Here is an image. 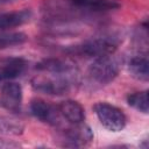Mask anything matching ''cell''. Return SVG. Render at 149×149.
I'll return each instance as SVG.
<instances>
[{
    "label": "cell",
    "mask_w": 149,
    "mask_h": 149,
    "mask_svg": "<svg viewBox=\"0 0 149 149\" xmlns=\"http://www.w3.org/2000/svg\"><path fill=\"white\" fill-rule=\"evenodd\" d=\"M30 112L36 119L43 122H47L49 125L58 123L59 111L48 101H44L42 99H33L30 102Z\"/></svg>",
    "instance_id": "obj_7"
},
{
    "label": "cell",
    "mask_w": 149,
    "mask_h": 149,
    "mask_svg": "<svg viewBox=\"0 0 149 149\" xmlns=\"http://www.w3.org/2000/svg\"><path fill=\"white\" fill-rule=\"evenodd\" d=\"M74 6H77V7H80V8H83V6L85 5V2L87 1V0H70Z\"/></svg>",
    "instance_id": "obj_18"
},
{
    "label": "cell",
    "mask_w": 149,
    "mask_h": 149,
    "mask_svg": "<svg viewBox=\"0 0 149 149\" xmlns=\"http://www.w3.org/2000/svg\"><path fill=\"white\" fill-rule=\"evenodd\" d=\"M36 69L42 72L69 73L79 71L77 64L69 58H47L36 65Z\"/></svg>",
    "instance_id": "obj_8"
},
{
    "label": "cell",
    "mask_w": 149,
    "mask_h": 149,
    "mask_svg": "<svg viewBox=\"0 0 149 149\" xmlns=\"http://www.w3.org/2000/svg\"><path fill=\"white\" fill-rule=\"evenodd\" d=\"M59 114L71 125L81 123L85 120V111L83 106L74 100H65L58 105Z\"/></svg>",
    "instance_id": "obj_9"
},
{
    "label": "cell",
    "mask_w": 149,
    "mask_h": 149,
    "mask_svg": "<svg viewBox=\"0 0 149 149\" xmlns=\"http://www.w3.org/2000/svg\"><path fill=\"white\" fill-rule=\"evenodd\" d=\"M31 17V10L29 9H20L13 12L0 13V29H8L22 26L28 22Z\"/></svg>",
    "instance_id": "obj_11"
},
{
    "label": "cell",
    "mask_w": 149,
    "mask_h": 149,
    "mask_svg": "<svg viewBox=\"0 0 149 149\" xmlns=\"http://www.w3.org/2000/svg\"><path fill=\"white\" fill-rule=\"evenodd\" d=\"M93 109L98 120L106 129L111 132H120L125 128L127 121L126 115L116 106L100 101L93 106Z\"/></svg>",
    "instance_id": "obj_4"
},
{
    "label": "cell",
    "mask_w": 149,
    "mask_h": 149,
    "mask_svg": "<svg viewBox=\"0 0 149 149\" xmlns=\"http://www.w3.org/2000/svg\"><path fill=\"white\" fill-rule=\"evenodd\" d=\"M23 125L13 119V118H8V116H3L0 115V134L3 135H21L23 133Z\"/></svg>",
    "instance_id": "obj_13"
},
{
    "label": "cell",
    "mask_w": 149,
    "mask_h": 149,
    "mask_svg": "<svg viewBox=\"0 0 149 149\" xmlns=\"http://www.w3.org/2000/svg\"><path fill=\"white\" fill-rule=\"evenodd\" d=\"M119 62L112 55L100 56L94 58L92 64L88 66L87 76L88 78L99 84V85H107L115 79L119 73Z\"/></svg>",
    "instance_id": "obj_2"
},
{
    "label": "cell",
    "mask_w": 149,
    "mask_h": 149,
    "mask_svg": "<svg viewBox=\"0 0 149 149\" xmlns=\"http://www.w3.org/2000/svg\"><path fill=\"white\" fill-rule=\"evenodd\" d=\"M79 84V71L69 73L43 72L31 79V87L41 93L62 95L71 92Z\"/></svg>",
    "instance_id": "obj_1"
},
{
    "label": "cell",
    "mask_w": 149,
    "mask_h": 149,
    "mask_svg": "<svg viewBox=\"0 0 149 149\" xmlns=\"http://www.w3.org/2000/svg\"><path fill=\"white\" fill-rule=\"evenodd\" d=\"M27 69V62L22 58H10L0 63V81L20 77Z\"/></svg>",
    "instance_id": "obj_10"
},
{
    "label": "cell",
    "mask_w": 149,
    "mask_h": 149,
    "mask_svg": "<svg viewBox=\"0 0 149 149\" xmlns=\"http://www.w3.org/2000/svg\"><path fill=\"white\" fill-rule=\"evenodd\" d=\"M93 139L91 129L81 123L73 125V127L68 128L62 134L63 146L66 147H84L88 144Z\"/></svg>",
    "instance_id": "obj_6"
},
{
    "label": "cell",
    "mask_w": 149,
    "mask_h": 149,
    "mask_svg": "<svg viewBox=\"0 0 149 149\" xmlns=\"http://www.w3.org/2000/svg\"><path fill=\"white\" fill-rule=\"evenodd\" d=\"M120 7L118 0H87L83 8H87L93 12H106L113 10Z\"/></svg>",
    "instance_id": "obj_15"
},
{
    "label": "cell",
    "mask_w": 149,
    "mask_h": 149,
    "mask_svg": "<svg viewBox=\"0 0 149 149\" xmlns=\"http://www.w3.org/2000/svg\"><path fill=\"white\" fill-rule=\"evenodd\" d=\"M127 102L129 106L133 108L148 114L149 107H148V91H142V92H135L132 93L127 97Z\"/></svg>",
    "instance_id": "obj_14"
},
{
    "label": "cell",
    "mask_w": 149,
    "mask_h": 149,
    "mask_svg": "<svg viewBox=\"0 0 149 149\" xmlns=\"http://www.w3.org/2000/svg\"><path fill=\"white\" fill-rule=\"evenodd\" d=\"M118 38L113 35H100L92 37L74 48V52L87 57H100L113 55L118 48Z\"/></svg>",
    "instance_id": "obj_3"
},
{
    "label": "cell",
    "mask_w": 149,
    "mask_h": 149,
    "mask_svg": "<svg viewBox=\"0 0 149 149\" xmlns=\"http://www.w3.org/2000/svg\"><path fill=\"white\" fill-rule=\"evenodd\" d=\"M0 104L12 113H20L22 106V87L17 83L8 81L2 85L0 92Z\"/></svg>",
    "instance_id": "obj_5"
},
{
    "label": "cell",
    "mask_w": 149,
    "mask_h": 149,
    "mask_svg": "<svg viewBox=\"0 0 149 149\" xmlns=\"http://www.w3.org/2000/svg\"><path fill=\"white\" fill-rule=\"evenodd\" d=\"M128 72L133 78L147 81L149 79V62L147 55H137L130 58L128 63Z\"/></svg>",
    "instance_id": "obj_12"
},
{
    "label": "cell",
    "mask_w": 149,
    "mask_h": 149,
    "mask_svg": "<svg viewBox=\"0 0 149 149\" xmlns=\"http://www.w3.org/2000/svg\"><path fill=\"white\" fill-rule=\"evenodd\" d=\"M13 147H19L17 143L14 142H8L5 140H0V148H13Z\"/></svg>",
    "instance_id": "obj_17"
},
{
    "label": "cell",
    "mask_w": 149,
    "mask_h": 149,
    "mask_svg": "<svg viewBox=\"0 0 149 149\" xmlns=\"http://www.w3.org/2000/svg\"><path fill=\"white\" fill-rule=\"evenodd\" d=\"M14 0H0V5H5V3H9V2H13Z\"/></svg>",
    "instance_id": "obj_19"
},
{
    "label": "cell",
    "mask_w": 149,
    "mask_h": 149,
    "mask_svg": "<svg viewBox=\"0 0 149 149\" xmlns=\"http://www.w3.org/2000/svg\"><path fill=\"white\" fill-rule=\"evenodd\" d=\"M27 35L24 33L17 31V33H3L0 34V49L14 47L22 44L27 41Z\"/></svg>",
    "instance_id": "obj_16"
}]
</instances>
